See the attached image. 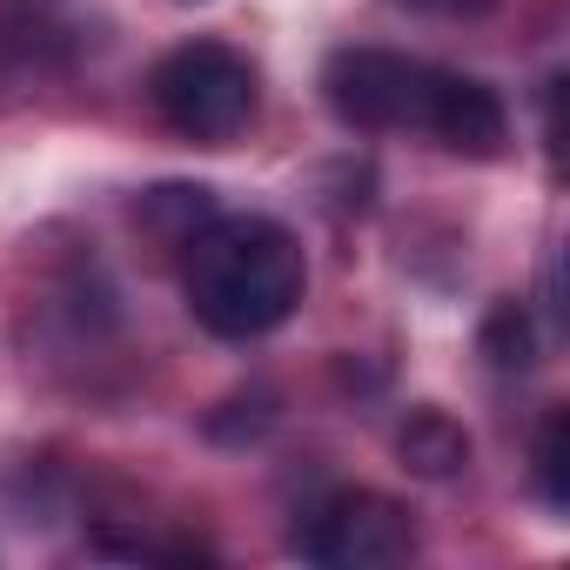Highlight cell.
Masks as SVG:
<instances>
[{
	"label": "cell",
	"mask_w": 570,
	"mask_h": 570,
	"mask_svg": "<svg viewBox=\"0 0 570 570\" xmlns=\"http://www.w3.org/2000/svg\"><path fill=\"white\" fill-rule=\"evenodd\" d=\"M181 282H188V309L208 336L248 343L303 309L309 262H303V242L268 215H215L188 242Z\"/></svg>",
	"instance_id": "obj_1"
},
{
	"label": "cell",
	"mask_w": 570,
	"mask_h": 570,
	"mask_svg": "<svg viewBox=\"0 0 570 570\" xmlns=\"http://www.w3.org/2000/svg\"><path fill=\"white\" fill-rule=\"evenodd\" d=\"M148 95L155 115L202 148H228L255 121V68L228 41H181L175 55H161Z\"/></svg>",
	"instance_id": "obj_2"
},
{
	"label": "cell",
	"mask_w": 570,
	"mask_h": 570,
	"mask_svg": "<svg viewBox=\"0 0 570 570\" xmlns=\"http://www.w3.org/2000/svg\"><path fill=\"white\" fill-rule=\"evenodd\" d=\"M430 75H436L430 61L390 48H336L323 68V95L350 128H423Z\"/></svg>",
	"instance_id": "obj_3"
},
{
	"label": "cell",
	"mask_w": 570,
	"mask_h": 570,
	"mask_svg": "<svg viewBox=\"0 0 570 570\" xmlns=\"http://www.w3.org/2000/svg\"><path fill=\"white\" fill-rule=\"evenodd\" d=\"M296 550L316 563H336V570H383L416 550V530H410L403 503H390L376 490H343L323 510H309V530L296 537Z\"/></svg>",
	"instance_id": "obj_4"
},
{
	"label": "cell",
	"mask_w": 570,
	"mask_h": 570,
	"mask_svg": "<svg viewBox=\"0 0 570 570\" xmlns=\"http://www.w3.org/2000/svg\"><path fill=\"white\" fill-rule=\"evenodd\" d=\"M423 135H436L450 155L490 161V155H503L510 121H503V101H497L476 75L436 68V75H430V101H423Z\"/></svg>",
	"instance_id": "obj_5"
},
{
	"label": "cell",
	"mask_w": 570,
	"mask_h": 570,
	"mask_svg": "<svg viewBox=\"0 0 570 570\" xmlns=\"http://www.w3.org/2000/svg\"><path fill=\"white\" fill-rule=\"evenodd\" d=\"M396 456L416 476H456L470 463V436L443 416V410H410V423L396 430Z\"/></svg>",
	"instance_id": "obj_6"
},
{
	"label": "cell",
	"mask_w": 570,
	"mask_h": 570,
	"mask_svg": "<svg viewBox=\"0 0 570 570\" xmlns=\"http://www.w3.org/2000/svg\"><path fill=\"white\" fill-rule=\"evenodd\" d=\"M141 222H148V228H161L175 248H188V242L215 222V195H208V188H188V181L148 188V195H141Z\"/></svg>",
	"instance_id": "obj_7"
},
{
	"label": "cell",
	"mask_w": 570,
	"mask_h": 570,
	"mask_svg": "<svg viewBox=\"0 0 570 570\" xmlns=\"http://www.w3.org/2000/svg\"><path fill=\"white\" fill-rule=\"evenodd\" d=\"M483 356H490V370H503V376H517V370L537 363V343H530V316H523V303H497V309L483 316Z\"/></svg>",
	"instance_id": "obj_8"
},
{
	"label": "cell",
	"mask_w": 570,
	"mask_h": 570,
	"mask_svg": "<svg viewBox=\"0 0 570 570\" xmlns=\"http://www.w3.org/2000/svg\"><path fill=\"white\" fill-rule=\"evenodd\" d=\"M537 490L550 510H570V410H550L537 430Z\"/></svg>",
	"instance_id": "obj_9"
},
{
	"label": "cell",
	"mask_w": 570,
	"mask_h": 570,
	"mask_svg": "<svg viewBox=\"0 0 570 570\" xmlns=\"http://www.w3.org/2000/svg\"><path fill=\"white\" fill-rule=\"evenodd\" d=\"M416 8H450V14H476V8H490V0H416Z\"/></svg>",
	"instance_id": "obj_10"
}]
</instances>
